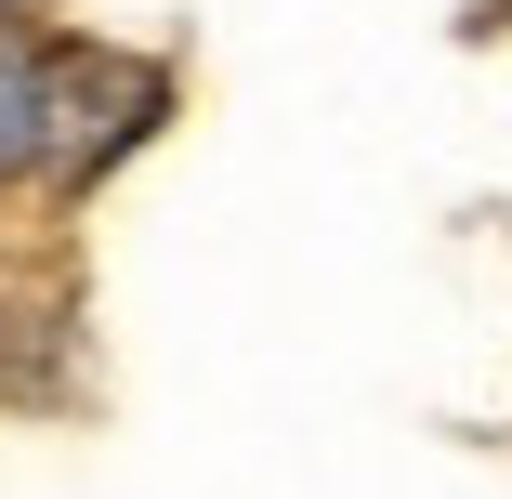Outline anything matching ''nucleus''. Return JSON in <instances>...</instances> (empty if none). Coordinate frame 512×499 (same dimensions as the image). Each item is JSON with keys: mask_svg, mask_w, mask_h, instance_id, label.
Instances as JSON below:
<instances>
[{"mask_svg": "<svg viewBox=\"0 0 512 499\" xmlns=\"http://www.w3.org/2000/svg\"><path fill=\"white\" fill-rule=\"evenodd\" d=\"M40 158H53V66H40L14 27H0V184L40 171Z\"/></svg>", "mask_w": 512, "mask_h": 499, "instance_id": "obj_1", "label": "nucleus"}, {"mask_svg": "<svg viewBox=\"0 0 512 499\" xmlns=\"http://www.w3.org/2000/svg\"><path fill=\"white\" fill-rule=\"evenodd\" d=\"M0 14H14V0H0Z\"/></svg>", "mask_w": 512, "mask_h": 499, "instance_id": "obj_2", "label": "nucleus"}]
</instances>
